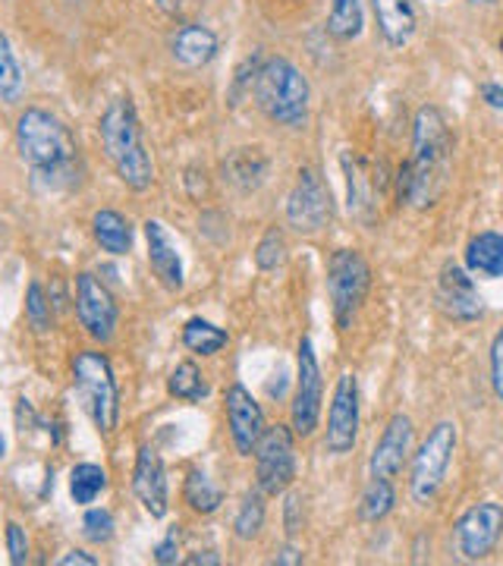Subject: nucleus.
<instances>
[{"instance_id": "obj_14", "label": "nucleus", "mask_w": 503, "mask_h": 566, "mask_svg": "<svg viewBox=\"0 0 503 566\" xmlns=\"http://www.w3.org/2000/svg\"><path fill=\"white\" fill-rule=\"evenodd\" d=\"M434 300L450 322L475 324L484 318L482 293H479V286L463 264H443L441 274H438V286H434Z\"/></svg>"}, {"instance_id": "obj_36", "label": "nucleus", "mask_w": 503, "mask_h": 566, "mask_svg": "<svg viewBox=\"0 0 503 566\" xmlns=\"http://www.w3.org/2000/svg\"><path fill=\"white\" fill-rule=\"evenodd\" d=\"M262 63H264L262 54H252V57H245V61L240 63V70H237V76H233V85H230V104H233V107H237L245 95H252Z\"/></svg>"}, {"instance_id": "obj_21", "label": "nucleus", "mask_w": 503, "mask_h": 566, "mask_svg": "<svg viewBox=\"0 0 503 566\" xmlns=\"http://www.w3.org/2000/svg\"><path fill=\"white\" fill-rule=\"evenodd\" d=\"M340 167L346 174V205L353 214L368 218V211H375V192H381V177L375 180L368 174V164L356 158L353 151H343Z\"/></svg>"}, {"instance_id": "obj_5", "label": "nucleus", "mask_w": 503, "mask_h": 566, "mask_svg": "<svg viewBox=\"0 0 503 566\" xmlns=\"http://www.w3.org/2000/svg\"><path fill=\"white\" fill-rule=\"evenodd\" d=\"M73 390L101 438H111L120 424V387L114 365L98 349H80L73 356Z\"/></svg>"}, {"instance_id": "obj_42", "label": "nucleus", "mask_w": 503, "mask_h": 566, "mask_svg": "<svg viewBox=\"0 0 503 566\" xmlns=\"http://www.w3.org/2000/svg\"><path fill=\"white\" fill-rule=\"evenodd\" d=\"M57 566H98V557H92L88 551H66Z\"/></svg>"}, {"instance_id": "obj_39", "label": "nucleus", "mask_w": 503, "mask_h": 566, "mask_svg": "<svg viewBox=\"0 0 503 566\" xmlns=\"http://www.w3.org/2000/svg\"><path fill=\"white\" fill-rule=\"evenodd\" d=\"M7 554H10V564L22 566L29 564V535L20 523H7Z\"/></svg>"}, {"instance_id": "obj_48", "label": "nucleus", "mask_w": 503, "mask_h": 566, "mask_svg": "<svg viewBox=\"0 0 503 566\" xmlns=\"http://www.w3.org/2000/svg\"><path fill=\"white\" fill-rule=\"evenodd\" d=\"M472 3H491V0H472Z\"/></svg>"}, {"instance_id": "obj_13", "label": "nucleus", "mask_w": 503, "mask_h": 566, "mask_svg": "<svg viewBox=\"0 0 503 566\" xmlns=\"http://www.w3.org/2000/svg\"><path fill=\"white\" fill-rule=\"evenodd\" d=\"M331 218H334V202L327 182L315 167H302L286 196V223L296 233H318L331 223Z\"/></svg>"}, {"instance_id": "obj_26", "label": "nucleus", "mask_w": 503, "mask_h": 566, "mask_svg": "<svg viewBox=\"0 0 503 566\" xmlns=\"http://www.w3.org/2000/svg\"><path fill=\"white\" fill-rule=\"evenodd\" d=\"M227 344H230V334L218 324L205 322V318H189L182 324V346L192 356H218Z\"/></svg>"}, {"instance_id": "obj_43", "label": "nucleus", "mask_w": 503, "mask_h": 566, "mask_svg": "<svg viewBox=\"0 0 503 566\" xmlns=\"http://www.w3.org/2000/svg\"><path fill=\"white\" fill-rule=\"evenodd\" d=\"M482 98L491 111H503V85H497V82H484Z\"/></svg>"}, {"instance_id": "obj_12", "label": "nucleus", "mask_w": 503, "mask_h": 566, "mask_svg": "<svg viewBox=\"0 0 503 566\" xmlns=\"http://www.w3.org/2000/svg\"><path fill=\"white\" fill-rule=\"evenodd\" d=\"M73 303H76L80 327L95 344H111L117 337L120 308H117L114 293L95 274H88V271L76 274V296H73Z\"/></svg>"}, {"instance_id": "obj_16", "label": "nucleus", "mask_w": 503, "mask_h": 566, "mask_svg": "<svg viewBox=\"0 0 503 566\" xmlns=\"http://www.w3.org/2000/svg\"><path fill=\"white\" fill-rule=\"evenodd\" d=\"M133 494L151 520H164L170 513V482L161 453L151 444H142L133 465Z\"/></svg>"}, {"instance_id": "obj_3", "label": "nucleus", "mask_w": 503, "mask_h": 566, "mask_svg": "<svg viewBox=\"0 0 503 566\" xmlns=\"http://www.w3.org/2000/svg\"><path fill=\"white\" fill-rule=\"evenodd\" d=\"M101 148L107 155L111 167L117 170V177L126 189L133 192H145L155 182V161L151 151L142 136L139 114L136 104L129 98H114L107 104V111L101 114L98 123Z\"/></svg>"}, {"instance_id": "obj_17", "label": "nucleus", "mask_w": 503, "mask_h": 566, "mask_svg": "<svg viewBox=\"0 0 503 566\" xmlns=\"http://www.w3.org/2000/svg\"><path fill=\"white\" fill-rule=\"evenodd\" d=\"M412 438H416V428L412 419L406 412L390 416V422L384 424L381 438L371 450V460H368V479H397L402 472V465L412 460Z\"/></svg>"}, {"instance_id": "obj_34", "label": "nucleus", "mask_w": 503, "mask_h": 566, "mask_svg": "<svg viewBox=\"0 0 503 566\" xmlns=\"http://www.w3.org/2000/svg\"><path fill=\"white\" fill-rule=\"evenodd\" d=\"M255 264H259V271H277L286 264V237L281 227L264 230V237L255 245Z\"/></svg>"}, {"instance_id": "obj_40", "label": "nucleus", "mask_w": 503, "mask_h": 566, "mask_svg": "<svg viewBox=\"0 0 503 566\" xmlns=\"http://www.w3.org/2000/svg\"><path fill=\"white\" fill-rule=\"evenodd\" d=\"M283 528H286V538H296L302 532V497L300 494H286V504H283Z\"/></svg>"}, {"instance_id": "obj_30", "label": "nucleus", "mask_w": 503, "mask_h": 566, "mask_svg": "<svg viewBox=\"0 0 503 566\" xmlns=\"http://www.w3.org/2000/svg\"><path fill=\"white\" fill-rule=\"evenodd\" d=\"M167 394L174 397V400H182V403H199L208 397V378H205V371H201L196 363H180L174 371H170V378H167Z\"/></svg>"}, {"instance_id": "obj_32", "label": "nucleus", "mask_w": 503, "mask_h": 566, "mask_svg": "<svg viewBox=\"0 0 503 566\" xmlns=\"http://www.w3.org/2000/svg\"><path fill=\"white\" fill-rule=\"evenodd\" d=\"M264 516H268V510H264V494L262 491H249V494L242 497L240 510H237L233 535H237L240 542H255V538L262 535Z\"/></svg>"}, {"instance_id": "obj_27", "label": "nucleus", "mask_w": 503, "mask_h": 566, "mask_svg": "<svg viewBox=\"0 0 503 566\" xmlns=\"http://www.w3.org/2000/svg\"><path fill=\"white\" fill-rule=\"evenodd\" d=\"M22 95H25V70L7 32L0 29V102L17 104L22 102Z\"/></svg>"}, {"instance_id": "obj_31", "label": "nucleus", "mask_w": 503, "mask_h": 566, "mask_svg": "<svg viewBox=\"0 0 503 566\" xmlns=\"http://www.w3.org/2000/svg\"><path fill=\"white\" fill-rule=\"evenodd\" d=\"M365 13L363 0H334L331 17H327V32L337 41H353L363 35Z\"/></svg>"}, {"instance_id": "obj_9", "label": "nucleus", "mask_w": 503, "mask_h": 566, "mask_svg": "<svg viewBox=\"0 0 503 566\" xmlns=\"http://www.w3.org/2000/svg\"><path fill=\"white\" fill-rule=\"evenodd\" d=\"M322 403V363H318L312 337H302L300 349H296V394H293V406H290V428L296 431V438H312L318 431Z\"/></svg>"}, {"instance_id": "obj_49", "label": "nucleus", "mask_w": 503, "mask_h": 566, "mask_svg": "<svg viewBox=\"0 0 503 566\" xmlns=\"http://www.w3.org/2000/svg\"><path fill=\"white\" fill-rule=\"evenodd\" d=\"M501 48H503V41H501Z\"/></svg>"}, {"instance_id": "obj_6", "label": "nucleus", "mask_w": 503, "mask_h": 566, "mask_svg": "<svg viewBox=\"0 0 503 566\" xmlns=\"http://www.w3.org/2000/svg\"><path fill=\"white\" fill-rule=\"evenodd\" d=\"M457 444H460L457 422L443 419V422H438L428 431V438L412 453V463H409V497L419 506H431L438 501L443 479H447V469L453 463Z\"/></svg>"}, {"instance_id": "obj_41", "label": "nucleus", "mask_w": 503, "mask_h": 566, "mask_svg": "<svg viewBox=\"0 0 503 566\" xmlns=\"http://www.w3.org/2000/svg\"><path fill=\"white\" fill-rule=\"evenodd\" d=\"M35 424H41L39 412H35V406L29 403L25 397H20V403H17V428H20V434H29Z\"/></svg>"}, {"instance_id": "obj_25", "label": "nucleus", "mask_w": 503, "mask_h": 566, "mask_svg": "<svg viewBox=\"0 0 503 566\" xmlns=\"http://www.w3.org/2000/svg\"><path fill=\"white\" fill-rule=\"evenodd\" d=\"M182 501L196 516H211L223 506V491L214 485V479L201 469H192L182 482Z\"/></svg>"}, {"instance_id": "obj_10", "label": "nucleus", "mask_w": 503, "mask_h": 566, "mask_svg": "<svg viewBox=\"0 0 503 566\" xmlns=\"http://www.w3.org/2000/svg\"><path fill=\"white\" fill-rule=\"evenodd\" d=\"M503 542V504L482 501L472 504L463 516L453 523V551L465 564L488 560Z\"/></svg>"}, {"instance_id": "obj_38", "label": "nucleus", "mask_w": 503, "mask_h": 566, "mask_svg": "<svg viewBox=\"0 0 503 566\" xmlns=\"http://www.w3.org/2000/svg\"><path fill=\"white\" fill-rule=\"evenodd\" d=\"M488 368H491V394L503 403V327L494 334L491 349H488Z\"/></svg>"}, {"instance_id": "obj_37", "label": "nucleus", "mask_w": 503, "mask_h": 566, "mask_svg": "<svg viewBox=\"0 0 503 566\" xmlns=\"http://www.w3.org/2000/svg\"><path fill=\"white\" fill-rule=\"evenodd\" d=\"M180 545H182V526H170L167 528V535H164L161 542L155 545V551H151L155 564L158 566L177 564V560H180Z\"/></svg>"}, {"instance_id": "obj_11", "label": "nucleus", "mask_w": 503, "mask_h": 566, "mask_svg": "<svg viewBox=\"0 0 503 566\" xmlns=\"http://www.w3.org/2000/svg\"><path fill=\"white\" fill-rule=\"evenodd\" d=\"M363 424V403H359V378L353 371H343L334 387V400L327 409V428H324V447L334 457H346L356 450Z\"/></svg>"}, {"instance_id": "obj_24", "label": "nucleus", "mask_w": 503, "mask_h": 566, "mask_svg": "<svg viewBox=\"0 0 503 566\" xmlns=\"http://www.w3.org/2000/svg\"><path fill=\"white\" fill-rule=\"evenodd\" d=\"M465 271L484 281L503 277V233L497 230L475 233L465 245Z\"/></svg>"}, {"instance_id": "obj_33", "label": "nucleus", "mask_w": 503, "mask_h": 566, "mask_svg": "<svg viewBox=\"0 0 503 566\" xmlns=\"http://www.w3.org/2000/svg\"><path fill=\"white\" fill-rule=\"evenodd\" d=\"M25 324L44 337L51 327H54V312H51V296L44 293L41 283H29L25 290Z\"/></svg>"}, {"instance_id": "obj_44", "label": "nucleus", "mask_w": 503, "mask_h": 566, "mask_svg": "<svg viewBox=\"0 0 503 566\" xmlns=\"http://www.w3.org/2000/svg\"><path fill=\"white\" fill-rule=\"evenodd\" d=\"M277 566H296L302 564V551L300 547L293 545H283L281 551H277V560H274Z\"/></svg>"}, {"instance_id": "obj_20", "label": "nucleus", "mask_w": 503, "mask_h": 566, "mask_svg": "<svg viewBox=\"0 0 503 566\" xmlns=\"http://www.w3.org/2000/svg\"><path fill=\"white\" fill-rule=\"evenodd\" d=\"M371 10L390 48H406L412 41L416 25H419V13L412 0H371Z\"/></svg>"}, {"instance_id": "obj_46", "label": "nucleus", "mask_w": 503, "mask_h": 566, "mask_svg": "<svg viewBox=\"0 0 503 566\" xmlns=\"http://www.w3.org/2000/svg\"><path fill=\"white\" fill-rule=\"evenodd\" d=\"M155 7L167 13V17H180L182 10H186V0H155Z\"/></svg>"}, {"instance_id": "obj_7", "label": "nucleus", "mask_w": 503, "mask_h": 566, "mask_svg": "<svg viewBox=\"0 0 503 566\" xmlns=\"http://www.w3.org/2000/svg\"><path fill=\"white\" fill-rule=\"evenodd\" d=\"M371 290V264L359 249H337L327 259V296L337 331H349Z\"/></svg>"}, {"instance_id": "obj_22", "label": "nucleus", "mask_w": 503, "mask_h": 566, "mask_svg": "<svg viewBox=\"0 0 503 566\" xmlns=\"http://www.w3.org/2000/svg\"><path fill=\"white\" fill-rule=\"evenodd\" d=\"M268 170H271V161L262 148H237L223 161V180L240 192H255L268 180Z\"/></svg>"}, {"instance_id": "obj_8", "label": "nucleus", "mask_w": 503, "mask_h": 566, "mask_svg": "<svg viewBox=\"0 0 503 566\" xmlns=\"http://www.w3.org/2000/svg\"><path fill=\"white\" fill-rule=\"evenodd\" d=\"M255 479L264 497H281L296 482V431L290 424L264 428L262 441L255 447Z\"/></svg>"}, {"instance_id": "obj_28", "label": "nucleus", "mask_w": 503, "mask_h": 566, "mask_svg": "<svg viewBox=\"0 0 503 566\" xmlns=\"http://www.w3.org/2000/svg\"><path fill=\"white\" fill-rule=\"evenodd\" d=\"M397 506V488L390 479H368L363 497H359V520L363 523H381Z\"/></svg>"}, {"instance_id": "obj_47", "label": "nucleus", "mask_w": 503, "mask_h": 566, "mask_svg": "<svg viewBox=\"0 0 503 566\" xmlns=\"http://www.w3.org/2000/svg\"><path fill=\"white\" fill-rule=\"evenodd\" d=\"M3 450H7V444H3V438H0V460H3Z\"/></svg>"}, {"instance_id": "obj_2", "label": "nucleus", "mask_w": 503, "mask_h": 566, "mask_svg": "<svg viewBox=\"0 0 503 566\" xmlns=\"http://www.w3.org/2000/svg\"><path fill=\"white\" fill-rule=\"evenodd\" d=\"M453 139L438 107H422L412 120V158L397 170V199L409 208H431L441 202L450 182Z\"/></svg>"}, {"instance_id": "obj_19", "label": "nucleus", "mask_w": 503, "mask_h": 566, "mask_svg": "<svg viewBox=\"0 0 503 566\" xmlns=\"http://www.w3.org/2000/svg\"><path fill=\"white\" fill-rule=\"evenodd\" d=\"M218 48H221L218 35L208 25H199V22H186V25L177 29V35L170 39V54L186 70L208 66L218 57Z\"/></svg>"}, {"instance_id": "obj_4", "label": "nucleus", "mask_w": 503, "mask_h": 566, "mask_svg": "<svg viewBox=\"0 0 503 566\" xmlns=\"http://www.w3.org/2000/svg\"><path fill=\"white\" fill-rule=\"evenodd\" d=\"M255 102L271 123L286 126V129H302L308 123L312 85L293 61L264 57L259 80H255Z\"/></svg>"}, {"instance_id": "obj_45", "label": "nucleus", "mask_w": 503, "mask_h": 566, "mask_svg": "<svg viewBox=\"0 0 503 566\" xmlns=\"http://www.w3.org/2000/svg\"><path fill=\"white\" fill-rule=\"evenodd\" d=\"M182 564H186V566H218V564H221V557H218L214 551H199V554L186 557Z\"/></svg>"}, {"instance_id": "obj_35", "label": "nucleus", "mask_w": 503, "mask_h": 566, "mask_svg": "<svg viewBox=\"0 0 503 566\" xmlns=\"http://www.w3.org/2000/svg\"><path fill=\"white\" fill-rule=\"evenodd\" d=\"M114 532H117V520H114V513L111 510H88L85 513V520H82V535L92 542V545H107L111 538H114Z\"/></svg>"}, {"instance_id": "obj_29", "label": "nucleus", "mask_w": 503, "mask_h": 566, "mask_svg": "<svg viewBox=\"0 0 503 566\" xmlns=\"http://www.w3.org/2000/svg\"><path fill=\"white\" fill-rule=\"evenodd\" d=\"M107 491V472L98 463H76L70 469V497L76 506H88Z\"/></svg>"}, {"instance_id": "obj_23", "label": "nucleus", "mask_w": 503, "mask_h": 566, "mask_svg": "<svg viewBox=\"0 0 503 566\" xmlns=\"http://www.w3.org/2000/svg\"><path fill=\"white\" fill-rule=\"evenodd\" d=\"M92 237H95V243H98L101 252H107V255H129L133 252V243H136V230H133V223L123 218L120 211H114V208H101L95 211V218H92Z\"/></svg>"}, {"instance_id": "obj_1", "label": "nucleus", "mask_w": 503, "mask_h": 566, "mask_svg": "<svg viewBox=\"0 0 503 566\" xmlns=\"http://www.w3.org/2000/svg\"><path fill=\"white\" fill-rule=\"evenodd\" d=\"M17 148L32 182L44 192H66L80 186V145L70 126L41 107H25L17 120Z\"/></svg>"}, {"instance_id": "obj_18", "label": "nucleus", "mask_w": 503, "mask_h": 566, "mask_svg": "<svg viewBox=\"0 0 503 566\" xmlns=\"http://www.w3.org/2000/svg\"><path fill=\"white\" fill-rule=\"evenodd\" d=\"M142 230H145V243H148V264H151L158 283L167 293H180L186 274H182L180 249L174 243L170 230L161 221H145Z\"/></svg>"}, {"instance_id": "obj_15", "label": "nucleus", "mask_w": 503, "mask_h": 566, "mask_svg": "<svg viewBox=\"0 0 503 566\" xmlns=\"http://www.w3.org/2000/svg\"><path fill=\"white\" fill-rule=\"evenodd\" d=\"M223 412H227V428H230V441L240 457H252L255 447L264 434V412L259 400L249 394V387L233 381L223 390Z\"/></svg>"}]
</instances>
